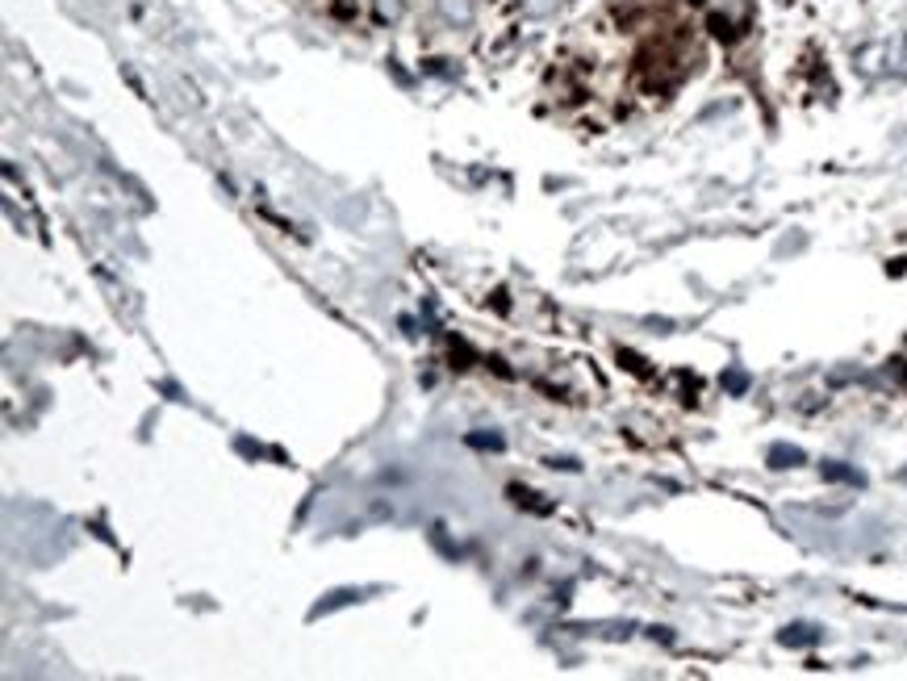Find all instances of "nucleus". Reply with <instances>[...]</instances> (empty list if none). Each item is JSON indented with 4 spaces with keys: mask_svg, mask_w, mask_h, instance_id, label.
<instances>
[{
    "mask_svg": "<svg viewBox=\"0 0 907 681\" xmlns=\"http://www.w3.org/2000/svg\"><path fill=\"white\" fill-rule=\"evenodd\" d=\"M770 464H774V468H790V464H803V452H799V447L778 444V447H770Z\"/></svg>",
    "mask_w": 907,
    "mask_h": 681,
    "instance_id": "1",
    "label": "nucleus"
},
{
    "mask_svg": "<svg viewBox=\"0 0 907 681\" xmlns=\"http://www.w3.org/2000/svg\"><path fill=\"white\" fill-rule=\"evenodd\" d=\"M811 639H819L811 627H786V636H782V644H811Z\"/></svg>",
    "mask_w": 907,
    "mask_h": 681,
    "instance_id": "2",
    "label": "nucleus"
},
{
    "mask_svg": "<svg viewBox=\"0 0 907 681\" xmlns=\"http://www.w3.org/2000/svg\"><path fill=\"white\" fill-rule=\"evenodd\" d=\"M824 476H833V481H853V485H862V476L853 473V468H841V464H828V468H824Z\"/></svg>",
    "mask_w": 907,
    "mask_h": 681,
    "instance_id": "3",
    "label": "nucleus"
},
{
    "mask_svg": "<svg viewBox=\"0 0 907 681\" xmlns=\"http://www.w3.org/2000/svg\"><path fill=\"white\" fill-rule=\"evenodd\" d=\"M723 385L731 389V393H745V385H748V376L745 372H728V376H723Z\"/></svg>",
    "mask_w": 907,
    "mask_h": 681,
    "instance_id": "4",
    "label": "nucleus"
}]
</instances>
